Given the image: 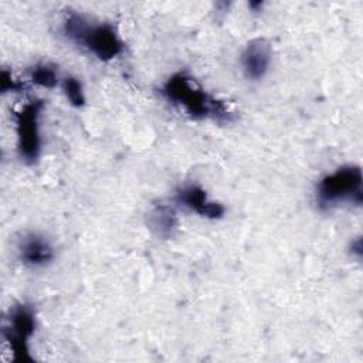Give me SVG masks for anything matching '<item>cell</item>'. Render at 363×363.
Segmentation results:
<instances>
[{
  "instance_id": "52a82bcc",
  "label": "cell",
  "mask_w": 363,
  "mask_h": 363,
  "mask_svg": "<svg viewBox=\"0 0 363 363\" xmlns=\"http://www.w3.org/2000/svg\"><path fill=\"white\" fill-rule=\"evenodd\" d=\"M176 201L206 218H220L224 214V207L220 203L210 201L207 193L197 184L182 187L176 194Z\"/></svg>"
},
{
  "instance_id": "5b68a950",
  "label": "cell",
  "mask_w": 363,
  "mask_h": 363,
  "mask_svg": "<svg viewBox=\"0 0 363 363\" xmlns=\"http://www.w3.org/2000/svg\"><path fill=\"white\" fill-rule=\"evenodd\" d=\"M75 43L82 44L96 58L102 61H109L115 58L122 52L123 48V43L121 41L115 27L108 23L91 24L88 21Z\"/></svg>"
},
{
  "instance_id": "7c38bea8",
  "label": "cell",
  "mask_w": 363,
  "mask_h": 363,
  "mask_svg": "<svg viewBox=\"0 0 363 363\" xmlns=\"http://www.w3.org/2000/svg\"><path fill=\"white\" fill-rule=\"evenodd\" d=\"M24 86L26 85L21 81L14 79L9 71H6V69L1 71V74H0L1 92H16V91L24 89Z\"/></svg>"
},
{
  "instance_id": "8fae6325",
  "label": "cell",
  "mask_w": 363,
  "mask_h": 363,
  "mask_svg": "<svg viewBox=\"0 0 363 363\" xmlns=\"http://www.w3.org/2000/svg\"><path fill=\"white\" fill-rule=\"evenodd\" d=\"M64 92L69 104L75 108H79L85 104V96L81 82L75 77H67L64 79Z\"/></svg>"
},
{
  "instance_id": "7a4b0ae2",
  "label": "cell",
  "mask_w": 363,
  "mask_h": 363,
  "mask_svg": "<svg viewBox=\"0 0 363 363\" xmlns=\"http://www.w3.org/2000/svg\"><path fill=\"white\" fill-rule=\"evenodd\" d=\"M362 169L347 164L336 169L333 173L320 179L316 190V200L322 208L332 207L340 201L362 204Z\"/></svg>"
},
{
  "instance_id": "4fadbf2b",
  "label": "cell",
  "mask_w": 363,
  "mask_h": 363,
  "mask_svg": "<svg viewBox=\"0 0 363 363\" xmlns=\"http://www.w3.org/2000/svg\"><path fill=\"white\" fill-rule=\"evenodd\" d=\"M350 250H352L353 254H356L357 257H360V255H362V238H357L354 242H352Z\"/></svg>"
},
{
  "instance_id": "9c48e42d",
  "label": "cell",
  "mask_w": 363,
  "mask_h": 363,
  "mask_svg": "<svg viewBox=\"0 0 363 363\" xmlns=\"http://www.w3.org/2000/svg\"><path fill=\"white\" fill-rule=\"evenodd\" d=\"M150 227L157 233V235L169 238L177 225V218L174 211L167 206H157L150 214Z\"/></svg>"
},
{
  "instance_id": "30bf717a",
  "label": "cell",
  "mask_w": 363,
  "mask_h": 363,
  "mask_svg": "<svg viewBox=\"0 0 363 363\" xmlns=\"http://www.w3.org/2000/svg\"><path fill=\"white\" fill-rule=\"evenodd\" d=\"M31 81L43 88H54L57 85V72L48 64H38L31 71Z\"/></svg>"
},
{
  "instance_id": "3957f363",
  "label": "cell",
  "mask_w": 363,
  "mask_h": 363,
  "mask_svg": "<svg viewBox=\"0 0 363 363\" xmlns=\"http://www.w3.org/2000/svg\"><path fill=\"white\" fill-rule=\"evenodd\" d=\"M35 330V313L31 305L26 302L10 308L7 323L3 328V336L13 352L16 362H33L28 349V340Z\"/></svg>"
},
{
  "instance_id": "277c9868",
  "label": "cell",
  "mask_w": 363,
  "mask_h": 363,
  "mask_svg": "<svg viewBox=\"0 0 363 363\" xmlns=\"http://www.w3.org/2000/svg\"><path fill=\"white\" fill-rule=\"evenodd\" d=\"M44 106L41 99H33L24 104L17 112H14L16 118V129H17V149L20 157L33 164L37 162L41 149L40 140V112Z\"/></svg>"
},
{
  "instance_id": "6da1fadb",
  "label": "cell",
  "mask_w": 363,
  "mask_h": 363,
  "mask_svg": "<svg viewBox=\"0 0 363 363\" xmlns=\"http://www.w3.org/2000/svg\"><path fill=\"white\" fill-rule=\"evenodd\" d=\"M163 96L176 104L182 105L190 118L206 119L213 118L217 121H228L230 112L225 105L208 95L196 81L184 72L172 75L162 86Z\"/></svg>"
},
{
  "instance_id": "ba28073f",
  "label": "cell",
  "mask_w": 363,
  "mask_h": 363,
  "mask_svg": "<svg viewBox=\"0 0 363 363\" xmlns=\"http://www.w3.org/2000/svg\"><path fill=\"white\" fill-rule=\"evenodd\" d=\"M20 259L28 267H44L54 258L51 244L37 234L26 235L18 247Z\"/></svg>"
},
{
  "instance_id": "8992f818",
  "label": "cell",
  "mask_w": 363,
  "mask_h": 363,
  "mask_svg": "<svg viewBox=\"0 0 363 363\" xmlns=\"http://www.w3.org/2000/svg\"><path fill=\"white\" fill-rule=\"evenodd\" d=\"M241 62L244 74L248 79H261L267 74L271 62V47L267 40H251L242 51Z\"/></svg>"
}]
</instances>
